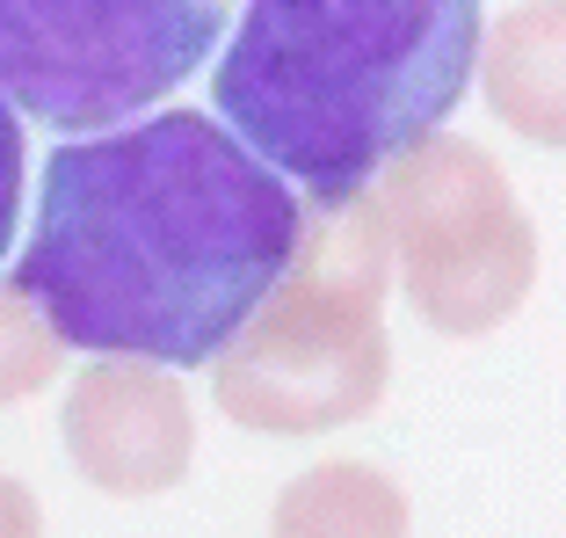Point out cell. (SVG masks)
Returning <instances> with one entry per match:
<instances>
[{
  "mask_svg": "<svg viewBox=\"0 0 566 538\" xmlns=\"http://www.w3.org/2000/svg\"><path fill=\"white\" fill-rule=\"evenodd\" d=\"M305 204L203 110L59 146L15 284L73 350L211 364L283 284Z\"/></svg>",
  "mask_w": 566,
  "mask_h": 538,
  "instance_id": "obj_1",
  "label": "cell"
},
{
  "mask_svg": "<svg viewBox=\"0 0 566 538\" xmlns=\"http://www.w3.org/2000/svg\"><path fill=\"white\" fill-rule=\"evenodd\" d=\"M480 0H248L218 59V117L313 197H342L465 102Z\"/></svg>",
  "mask_w": 566,
  "mask_h": 538,
  "instance_id": "obj_2",
  "label": "cell"
},
{
  "mask_svg": "<svg viewBox=\"0 0 566 538\" xmlns=\"http://www.w3.org/2000/svg\"><path fill=\"white\" fill-rule=\"evenodd\" d=\"M385 284L392 234L378 189L313 197L283 284L211 356L218 415L262 437H327L364 422L392 386Z\"/></svg>",
  "mask_w": 566,
  "mask_h": 538,
  "instance_id": "obj_3",
  "label": "cell"
},
{
  "mask_svg": "<svg viewBox=\"0 0 566 538\" xmlns=\"http://www.w3.org/2000/svg\"><path fill=\"white\" fill-rule=\"evenodd\" d=\"M226 0H0V95L59 132H109L218 51Z\"/></svg>",
  "mask_w": 566,
  "mask_h": 538,
  "instance_id": "obj_4",
  "label": "cell"
},
{
  "mask_svg": "<svg viewBox=\"0 0 566 538\" xmlns=\"http://www.w3.org/2000/svg\"><path fill=\"white\" fill-rule=\"evenodd\" d=\"M400 291L443 335H486L537 284V226L494 153L472 138H421L378 183Z\"/></svg>",
  "mask_w": 566,
  "mask_h": 538,
  "instance_id": "obj_5",
  "label": "cell"
},
{
  "mask_svg": "<svg viewBox=\"0 0 566 538\" xmlns=\"http://www.w3.org/2000/svg\"><path fill=\"white\" fill-rule=\"evenodd\" d=\"M66 458L81 466L87 488L102 495H167L197 458V415L189 393L167 379V364H138V356H95L66 386V415H59Z\"/></svg>",
  "mask_w": 566,
  "mask_h": 538,
  "instance_id": "obj_6",
  "label": "cell"
},
{
  "mask_svg": "<svg viewBox=\"0 0 566 538\" xmlns=\"http://www.w3.org/2000/svg\"><path fill=\"white\" fill-rule=\"evenodd\" d=\"M480 87L516 138L566 153V0H523L486 30Z\"/></svg>",
  "mask_w": 566,
  "mask_h": 538,
  "instance_id": "obj_7",
  "label": "cell"
},
{
  "mask_svg": "<svg viewBox=\"0 0 566 538\" xmlns=\"http://www.w3.org/2000/svg\"><path fill=\"white\" fill-rule=\"evenodd\" d=\"M407 488L370 458H319L269 509V538H407Z\"/></svg>",
  "mask_w": 566,
  "mask_h": 538,
  "instance_id": "obj_8",
  "label": "cell"
},
{
  "mask_svg": "<svg viewBox=\"0 0 566 538\" xmlns=\"http://www.w3.org/2000/svg\"><path fill=\"white\" fill-rule=\"evenodd\" d=\"M66 350L73 342L44 320V306L8 277V284H0V407L44 393L51 379L66 371Z\"/></svg>",
  "mask_w": 566,
  "mask_h": 538,
  "instance_id": "obj_9",
  "label": "cell"
},
{
  "mask_svg": "<svg viewBox=\"0 0 566 538\" xmlns=\"http://www.w3.org/2000/svg\"><path fill=\"white\" fill-rule=\"evenodd\" d=\"M15 211H22V124L0 95V262H8V240H15Z\"/></svg>",
  "mask_w": 566,
  "mask_h": 538,
  "instance_id": "obj_10",
  "label": "cell"
},
{
  "mask_svg": "<svg viewBox=\"0 0 566 538\" xmlns=\"http://www.w3.org/2000/svg\"><path fill=\"white\" fill-rule=\"evenodd\" d=\"M0 538H44V509H36V495L22 488V480H8V473H0Z\"/></svg>",
  "mask_w": 566,
  "mask_h": 538,
  "instance_id": "obj_11",
  "label": "cell"
}]
</instances>
